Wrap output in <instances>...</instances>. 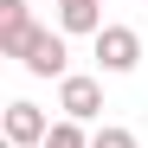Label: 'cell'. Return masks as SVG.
Wrapping results in <instances>:
<instances>
[{
    "instance_id": "1",
    "label": "cell",
    "mask_w": 148,
    "mask_h": 148,
    "mask_svg": "<svg viewBox=\"0 0 148 148\" xmlns=\"http://www.w3.org/2000/svg\"><path fill=\"white\" fill-rule=\"evenodd\" d=\"M97 64H103L110 77L135 71V64H142V32H135V26H103V32H97Z\"/></svg>"
},
{
    "instance_id": "2",
    "label": "cell",
    "mask_w": 148,
    "mask_h": 148,
    "mask_svg": "<svg viewBox=\"0 0 148 148\" xmlns=\"http://www.w3.org/2000/svg\"><path fill=\"white\" fill-rule=\"evenodd\" d=\"M19 64H26L32 77H58V84H64V77H71V71H64V64H71V52H64V32H45V26H39Z\"/></svg>"
},
{
    "instance_id": "3",
    "label": "cell",
    "mask_w": 148,
    "mask_h": 148,
    "mask_svg": "<svg viewBox=\"0 0 148 148\" xmlns=\"http://www.w3.org/2000/svg\"><path fill=\"white\" fill-rule=\"evenodd\" d=\"M58 110H64V122H90V116H103V84L71 71V77L58 84Z\"/></svg>"
},
{
    "instance_id": "4",
    "label": "cell",
    "mask_w": 148,
    "mask_h": 148,
    "mask_svg": "<svg viewBox=\"0 0 148 148\" xmlns=\"http://www.w3.org/2000/svg\"><path fill=\"white\" fill-rule=\"evenodd\" d=\"M52 122H45L39 103H7V148H45Z\"/></svg>"
},
{
    "instance_id": "5",
    "label": "cell",
    "mask_w": 148,
    "mask_h": 148,
    "mask_svg": "<svg viewBox=\"0 0 148 148\" xmlns=\"http://www.w3.org/2000/svg\"><path fill=\"white\" fill-rule=\"evenodd\" d=\"M32 13H26V0H0V52L7 58H26V45H32Z\"/></svg>"
},
{
    "instance_id": "6",
    "label": "cell",
    "mask_w": 148,
    "mask_h": 148,
    "mask_svg": "<svg viewBox=\"0 0 148 148\" xmlns=\"http://www.w3.org/2000/svg\"><path fill=\"white\" fill-rule=\"evenodd\" d=\"M58 32H103V0H58Z\"/></svg>"
},
{
    "instance_id": "7",
    "label": "cell",
    "mask_w": 148,
    "mask_h": 148,
    "mask_svg": "<svg viewBox=\"0 0 148 148\" xmlns=\"http://www.w3.org/2000/svg\"><path fill=\"white\" fill-rule=\"evenodd\" d=\"M45 148H90V135H84V122H52Z\"/></svg>"
},
{
    "instance_id": "8",
    "label": "cell",
    "mask_w": 148,
    "mask_h": 148,
    "mask_svg": "<svg viewBox=\"0 0 148 148\" xmlns=\"http://www.w3.org/2000/svg\"><path fill=\"white\" fill-rule=\"evenodd\" d=\"M90 148H135V135H129V129H97Z\"/></svg>"
}]
</instances>
